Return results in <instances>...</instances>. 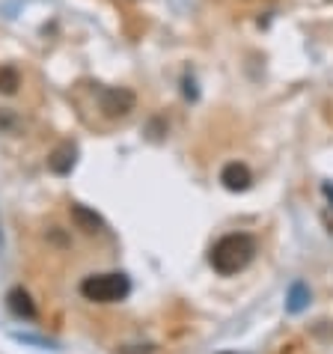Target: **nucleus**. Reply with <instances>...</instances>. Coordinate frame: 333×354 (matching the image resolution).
Returning <instances> with one entry per match:
<instances>
[{
    "label": "nucleus",
    "instance_id": "1",
    "mask_svg": "<svg viewBox=\"0 0 333 354\" xmlns=\"http://www.w3.org/2000/svg\"><path fill=\"white\" fill-rule=\"evenodd\" d=\"M256 259V239L247 232H229L223 239L214 241L209 250V265L220 277H232V274L244 271L247 265Z\"/></svg>",
    "mask_w": 333,
    "mask_h": 354
},
{
    "label": "nucleus",
    "instance_id": "2",
    "mask_svg": "<svg viewBox=\"0 0 333 354\" xmlns=\"http://www.w3.org/2000/svg\"><path fill=\"white\" fill-rule=\"evenodd\" d=\"M131 292V280L122 271H111V274H90L81 283V295L93 304H116L125 301Z\"/></svg>",
    "mask_w": 333,
    "mask_h": 354
},
{
    "label": "nucleus",
    "instance_id": "3",
    "mask_svg": "<svg viewBox=\"0 0 333 354\" xmlns=\"http://www.w3.org/2000/svg\"><path fill=\"white\" fill-rule=\"evenodd\" d=\"M137 104V95L131 90H125V86H107V90L99 93V107L104 116H111V120H120V116H129Z\"/></svg>",
    "mask_w": 333,
    "mask_h": 354
},
{
    "label": "nucleus",
    "instance_id": "4",
    "mask_svg": "<svg viewBox=\"0 0 333 354\" xmlns=\"http://www.w3.org/2000/svg\"><path fill=\"white\" fill-rule=\"evenodd\" d=\"M75 164H77V146L72 140L57 143L51 149V155H48V170L57 173V176H68L75 170Z\"/></svg>",
    "mask_w": 333,
    "mask_h": 354
},
{
    "label": "nucleus",
    "instance_id": "5",
    "mask_svg": "<svg viewBox=\"0 0 333 354\" xmlns=\"http://www.w3.org/2000/svg\"><path fill=\"white\" fill-rule=\"evenodd\" d=\"M220 182H223V188L232 191V194H244L253 185V173H250V167L247 164H241V161H232L227 164L220 170Z\"/></svg>",
    "mask_w": 333,
    "mask_h": 354
},
{
    "label": "nucleus",
    "instance_id": "6",
    "mask_svg": "<svg viewBox=\"0 0 333 354\" xmlns=\"http://www.w3.org/2000/svg\"><path fill=\"white\" fill-rule=\"evenodd\" d=\"M6 307H9V313H12L15 319H21V322H33L36 319V304H33L30 295H27V289H21V286L9 289Z\"/></svg>",
    "mask_w": 333,
    "mask_h": 354
},
{
    "label": "nucleus",
    "instance_id": "7",
    "mask_svg": "<svg viewBox=\"0 0 333 354\" xmlns=\"http://www.w3.org/2000/svg\"><path fill=\"white\" fill-rule=\"evenodd\" d=\"M68 214H72L77 230H84V232H99L104 226V221L99 218V214H95L93 209H86V205H81V203H75L72 209H68Z\"/></svg>",
    "mask_w": 333,
    "mask_h": 354
},
{
    "label": "nucleus",
    "instance_id": "8",
    "mask_svg": "<svg viewBox=\"0 0 333 354\" xmlns=\"http://www.w3.org/2000/svg\"><path fill=\"white\" fill-rule=\"evenodd\" d=\"M310 304V289L303 283H292V289L286 295V310L289 313H303Z\"/></svg>",
    "mask_w": 333,
    "mask_h": 354
},
{
    "label": "nucleus",
    "instance_id": "9",
    "mask_svg": "<svg viewBox=\"0 0 333 354\" xmlns=\"http://www.w3.org/2000/svg\"><path fill=\"white\" fill-rule=\"evenodd\" d=\"M21 86V75L15 66H0V93L3 95H15Z\"/></svg>",
    "mask_w": 333,
    "mask_h": 354
},
{
    "label": "nucleus",
    "instance_id": "10",
    "mask_svg": "<svg viewBox=\"0 0 333 354\" xmlns=\"http://www.w3.org/2000/svg\"><path fill=\"white\" fill-rule=\"evenodd\" d=\"M325 226H327V230L333 232V212H327V214H325Z\"/></svg>",
    "mask_w": 333,
    "mask_h": 354
},
{
    "label": "nucleus",
    "instance_id": "11",
    "mask_svg": "<svg viewBox=\"0 0 333 354\" xmlns=\"http://www.w3.org/2000/svg\"><path fill=\"white\" fill-rule=\"evenodd\" d=\"M325 196H327V200H333V185H330V182L325 185Z\"/></svg>",
    "mask_w": 333,
    "mask_h": 354
}]
</instances>
